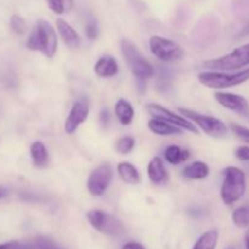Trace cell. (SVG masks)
Here are the masks:
<instances>
[{
  "label": "cell",
  "mask_w": 249,
  "mask_h": 249,
  "mask_svg": "<svg viewBox=\"0 0 249 249\" xmlns=\"http://www.w3.org/2000/svg\"><path fill=\"white\" fill-rule=\"evenodd\" d=\"M245 241H246V248L249 249V229L247 230V232H246Z\"/></svg>",
  "instance_id": "33"
},
{
  "label": "cell",
  "mask_w": 249,
  "mask_h": 249,
  "mask_svg": "<svg viewBox=\"0 0 249 249\" xmlns=\"http://www.w3.org/2000/svg\"><path fill=\"white\" fill-rule=\"evenodd\" d=\"M148 129L152 131L153 134L160 136H169V135H181L184 130L178 126L173 125V124L167 123L160 119L152 118L148 121Z\"/></svg>",
  "instance_id": "16"
},
{
  "label": "cell",
  "mask_w": 249,
  "mask_h": 249,
  "mask_svg": "<svg viewBox=\"0 0 249 249\" xmlns=\"http://www.w3.org/2000/svg\"><path fill=\"white\" fill-rule=\"evenodd\" d=\"M56 26H57L58 34H60L63 43H65L68 48L77 49L78 46L80 45L79 34L77 33V31H75L68 22H66L63 18H57Z\"/></svg>",
  "instance_id": "14"
},
{
  "label": "cell",
  "mask_w": 249,
  "mask_h": 249,
  "mask_svg": "<svg viewBox=\"0 0 249 249\" xmlns=\"http://www.w3.org/2000/svg\"><path fill=\"white\" fill-rule=\"evenodd\" d=\"M31 157L36 168H45L49 163V152L41 141H34L31 145Z\"/></svg>",
  "instance_id": "20"
},
{
  "label": "cell",
  "mask_w": 249,
  "mask_h": 249,
  "mask_svg": "<svg viewBox=\"0 0 249 249\" xmlns=\"http://www.w3.org/2000/svg\"><path fill=\"white\" fill-rule=\"evenodd\" d=\"M146 109H147L148 114L152 116L153 118L160 119V121H164L167 123L173 124V125L178 126V128L182 129V130L190 131V133L198 134L196 125H194L192 122H190L189 119H186L185 117L180 116V114L174 113L170 109L165 108L164 106L158 104H148L146 105Z\"/></svg>",
  "instance_id": "9"
},
{
  "label": "cell",
  "mask_w": 249,
  "mask_h": 249,
  "mask_svg": "<svg viewBox=\"0 0 249 249\" xmlns=\"http://www.w3.org/2000/svg\"><path fill=\"white\" fill-rule=\"evenodd\" d=\"M122 249H145V247H143V246H141L140 243L130 242V243H126V245H124Z\"/></svg>",
  "instance_id": "31"
},
{
  "label": "cell",
  "mask_w": 249,
  "mask_h": 249,
  "mask_svg": "<svg viewBox=\"0 0 249 249\" xmlns=\"http://www.w3.org/2000/svg\"><path fill=\"white\" fill-rule=\"evenodd\" d=\"M2 196H4V192H2L1 190H0V199H1V197H2Z\"/></svg>",
  "instance_id": "34"
},
{
  "label": "cell",
  "mask_w": 249,
  "mask_h": 249,
  "mask_svg": "<svg viewBox=\"0 0 249 249\" xmlns=\"http://www.w3.org/2000/svg\"><path fill=\"white\" fill-rule=\"evenodd\" d=\"M150 49L155 57L163 62H175L184 56V50L177 41L160 36H151Z\"/></svg>",
  "instance_id": "8"
},
{
  "label": "cell",
  "mask_w": 249,
  "mask_h": 249,
  "mask_svg": "<svg viewBox=\"0 0 249 249\" xmlns=\"http://www.w3.org/2000/svg\"><path fill=\"white\" fill-rule=\"evenodd\" d=\"M85 34H87L90 40H95L97 38V36H99V26H97V22L95 19L88 22L87 26H85Z\"/></svg>",
  "instance_id": "28"
},
{
  "label": "cell",
  "mask_w": 249,
  "mask_h": 249,
  "mask_svg": "<svg viewBox=\"0 0 249 249\" xmlns=\"http://www.w3.org/2000/svg\"><path fill=\"white\" fill-rule=\"evenodd\" d=\"M198 80L201 84L211 89H226V88L237 87L249 80V67L236 73L219 72V71L199 73Z\"/></svg>",
  "instance_id": "4"
},
{
  "label": "cell",
  "mask_w": 249,
  "mask_h": 249,
  "mask_svg": "<svg viewBox=\"0 0 249 249\" xmlns=\"http://www.w3.org/2000/svg\"><path fill=\"white\" fill-rule=\"evenodd\" d=\"M147 175L148 179L152 184L163 185L167 184L169 180V174L165 168L164 162L160 157H153L147 165Z\"/></svg>",
  "instance_id": "13"
},
{
  "label": "cell",
  "mask_w": 249,
  "mask_h": 249,
  "mask_svg": "<svg viewBox=\"0 0 249 249\" xmlns=\"http://www.w3.org/2000/svg\"><path fill=\"white\" fill-rule=\"evenodd\" d=\"M203 65L207 68L223 71V72L247 67V66H249V43L240 46V48H236L235 50H232L228 55H224L219 58H214V60L206 61Z\"/></svg>",
  "instance_id": "5"
},
{
  "label": "cell",
  "mask_w": 249,
  "mask_h": 249,
  "mask_svg": "<svg viewBox=\"0 0 249 249\" xmlns=\"http://www.w3.org/2000/svg\"><path fill=\"white\" fill-rule=\"evenodd\" d=\"M236 157L242 162H248L249 160V146H240L235 151Z\"/></svg>",
  "instance_id": "29"
},
{
  "label": "cell",
  "mask_w": 249,
  "mask_h": 249,
  "mask_svg": "<svg viewBox=\"0 0 249 249\" xmlns=\"http://www.w3.org/2000/svg\"><path fill=\"white\" fill-rule=\"evenodd\" d=\"M46 4L51 11L57 15H62L72 10L73 0H46Z\"/></svg>",
  "instance_id": "24"
},
{
  "label": "cell",
  "mask_w": 249,
  "mask_h": 249,
  "mask_svg": "<svg viewBox=\"0 0 249 249\" xmlns=\"http://www.w3.org/2000/svg\"><path fill=\"white\" fill-rule=\"evenodd\" d=\"M10 27L18 36H22L27 31L26 21L18 15H12L11 18H10Z\"/></svg>",
  "instance_id": "26"
},
{
  "label": "cell",
  "mask_w": 249,
  "mask_h": 249,
  "mask_svg": "<svg viewBox=\"0 0 249 249\" xmlns=\"http://www.w3.org/2000/svg\"><path fill=\"white\" fill-rule=\"evenodd\" d=\"M246 174L237 167H228L224 170V180L220 197L226 206H232L240 201L246 192Z\"/></svg>",
  "instance_id": "2"
},
{
  "label": "cell",
  "mask_w": 249,
  "mask_h": 249,
  "mask_svg": "<svg viewBox=\"0 0 249 249\" xmlns=\"http://www.w3.org/2000/svg\"><path fill=\"white\" fill-rule=\"evenodd\" d=\"M219 232L216 230H209L204 232L201 237L197 240L192 249H215L218 245Z\"/></svg>",
  "instance_id": "22"
},
{
  "label": "cell",
  "mask_w": 249,
  "mask_h": 249,
  "mask_svg": "<svg viewBox=\"0 0 249 249\" xmlns=\"http://www.w3.org/2000/svg\"><path fill=\"white\" fill-rule=\"evenodd\" d=\"M87 218L92 228L107 236L119 237L125 232L123 223L119 219L101 209H91L87 213Z\"/></svg>",
  "instance_id": "7"
},
{
  "label": "cell",
  "mask_w": 249,
  "mask_h": 249,
  "mask_svg": "<svg viewBox=\"0 0 249 249\" xmlns=\"http://www.w3.org/2000/svg\"><path fill=\"white\" fill-rule=\"evenodd\" d=\"M214 97H215L216 102L225 107L226 109L236 112L245 118H249V102L241 95L219 91L214 94Z\"/></svg>",
  "instance_id": "11"
},
{
  "label": "cell",
  "mask_w": 249,
  "mask_h": 249,
  "mask_svg": "<svg viewBox=\"0 0 249 249\" xmlns=\"http://www.w3.org/2000/svg\"><path fill=\"white\" fill-rule=\"evenodd\" d=\"M249 36V22L246 24L245 28L240 32V34H238V38H245V36Z\"/></svg>",
  "instance_id": "32"
},
{
  "label": "cell",
  "mask_w": 249,
  "mask_h": 249,
  "mask_svg": "<svg viewBox=\"0 0 249 249\" xmlns=\"http://www.w3.org/2000/svg\"><path fill=\"white\" fill-rule=\"evenodd\" d=\"M89 116V106L83 101H77L73 104L70 114L65 122V131L67 134H73L78 126L87 121Z\"/></svg>",
  "instance_id": "12"
},
{
  "label": "cell",
  "mask_w": 249,
  "mask_h": 249,
  "mask_svg": "<svg viewBox=\"0 0 249 249\" xmlns=\"http://www.w3.org/2000/svg\"><path fill=\"white\" fill-rule=\"evenodd\" d=\"M58 40L55 28L48 21H39L31 32L27 40V48L39 51L45 57L53 58L57 51Z\"/></svg>",
  "instance_id": "1"
},
{
  "label": "cell",
  "mask_w": 249,
  "mask_h": 249,
  "mask_svg": "<svg viewBox=\"0 0 249 249\" xmlns=\"http://www.w3.org/2000/svg\"><path fill=\"white\" fill-rule=\"evenodd\" d=\"M117 173L119 178L123 180L125 184L136 185L140 182L141 178L139 174V170L136 169L135 165L129 162H122L117 165Z\"/></svg>",
  "instance_id": "19"
},
{
  "label": "cell",
  "mask_w": 249,
  "mask_h": 249,
  "mask_svg": "<svg viewBox=\"0 0 249 249\" xmlns=\"http://www.w3.org/2000/svg\"><path fill=\"white\" fill-rule=\"evenodd\" d=\"M164 157L168 163L178 165L180 164V163L189 160L190 152L187 150H181V148L177 145H170L169 147H167V150H165Z\"/></svg>",
  "instance_id": "21"
},
{
  "label": "cell",
  "mask_w": 249,
  "mask_h": 249,
  "mask_svg": "<svg viewBox=\"0 0 249 249\" xmlns=\"http://www.w3.org/2000/svg\"><path fill=\"white\" fill-rule=\"evenodd\" d=\"M230 128H231V131H232L233 135H235L236 138H238L240 140H242L243 142L248 143L249 145V129L248 128L236 123L231 124Z\"/></svg>",
  "instance_id": "27"
},
{
  "label": "cell",
  "mask_w": 249,
  "mask_h": 249,
  "mask_svg": "<svg viewBox=\"0 0 249 249\" xmlns=\"http://www.w3.org/2000/svg\"><path fill=\"white\" fill-rule=\"evenodd\" d=\"M121 50L129 68L139 82H145L148 78L153 77L155 68L133 41L129 39H123L121 41Z\"/></svg>",
  "instance_id": "3"
},
{
  "label": "cell",
  "mask_w": 249,
  "mask_h": 249,
  "mask_svg": "<svg viewBox=\"0 0 249 249\" xmlns=\"http://www.w3.org/2000/svg\"><path fill=\"white\" fill-rule=\"evenodd\" d=\"M112 179H113V170L111 165L107 163L99 165L89 175V179L87 181L88 190L92 196H102L111 185Z\"/></svg>",
  "instance_id": "10"
},
{
  "label": "cell",
  "mask_w": 249,
  "mask_h": 249,
  "mask_svg": "<svg viewBox=\"0 0 249 249\" xmlns=\"http://www.w3.org/2000/svg\"><path fill=\"white\" fill-rule=\"evenodd\" d=\"M94 72L100 78H111L118 73V62L112 56H102L96 61Z\"/></svg>",
  "instance_id": "15"
},
{
  "label": "cell",
  "mask_w": 249,
  "mask_h": 249,
  "mask_svg": "<svg viewBox=\"0 0 249 249\" xmlns=\"http://www.w3.org/2000/svg\"><path fill=\"white\" fill-rule=\"evenodd\" d=\"M114 113H116L117 119H118L122 125H129V124H131L134 116H135L134 107L131 106V104L128 100L124 99H121L117 101L116 106H114Z\"/></svg>",
  "instance_id": "17"
},
{
  "label": "cell",
  "mask_w": 249,
  "mask_h": 249,
  "mask_svg": "<svg viewBox=\"0 0 249 249\" xmlns=\"http://www.w3.org/2000/svg\"><path fill=\"white\" fill-rule=\"evenodd\" d=\"M99 121L100 124H101L104 128H107L109 125V122H111V116H109V112L107 108L101 109L100 112V116H99Z\"/></svg>",
  "instance_id": "30"
},
{
  "label": "cell",
  "mask_w": 249,
  "mask_h": 249,
  "mask_svg": "<svg viewBox=\"0 0 249 249\" xmlns=\"http://www.w3.org/2000/svg\"><path fill=\"white\" fill-rule=\"evenodd\" d=\"M178 111L182 117L199 126V129L203 130L207 135L213 136V138H223L228 134V126L223 121L215 118V117L202 114L189 108H179Z\"/></svg>",
  "instance_id": "6"
},
{
  "label": "cell",
  "mask_w": 249,
  "mask_h": 249,
  "mask_svg": "<svg viewBox=\"0 0 249 249\" xmlns=\"http://www.w3.org/2000/svg\"><path fill=\"white\" fill-rule=\"evenodd\" d=\"M135 147V139L133 136H123L116 143L117 152L121 155H128Z\"/></svg>",
  "instance_id": "25"
},
{
  "label": "cell",
  "mask_w": 249,
  "mask_h": 249,
  "mask_svg": "<svg viewBox=\"0 0 249 249\" xmlns=\"http://www.w3.org/2000/svg\"><path fill=\"white\" fill-rule=\"evenodd\" d=\"M182 177L189 180H202L209 175V167L204 162L196 160L191 164L186 165L181 172Z\"/></svg>",
  "instance_id": "18"
},
{
  "label": "cell",
  "mask_w": 249,
  "mask_h": 249,
  "mask_svg": "<svg viewBox=\"0 0 249 249\" xmlns=\"http://www.w3.org/2000/svg\"><path fill=\"white\" fill-rule=\"evenodd\" d=\"M232 221L238 228L249 226V204L238 207L232 213Z\"/></svg>",
  "instance_id": "23"
}]
</instances>
